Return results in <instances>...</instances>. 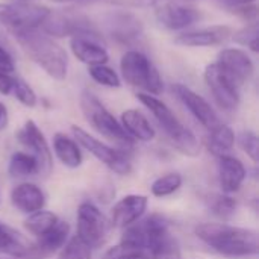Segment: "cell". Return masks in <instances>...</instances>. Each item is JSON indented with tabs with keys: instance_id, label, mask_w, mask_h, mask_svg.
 <instances>
[{
	"instance_id": "6da1fadb",
	"label": "cell",
	"mask_w": 259,
	"mask_h": 259,
	"mask_svg": "<svg viewBox=\"0 0 259 259\" xmlns=\"http://www.w3.org/2000/svg\"><path fill=\"white\" fill-rule=\"evenodd\" d=\"M121 243L143 249L150 259H181L179 246L170 234L168 222L159 214L124 228Z\"/></svg>"
},
{
	"instance_id": "7a4b0ae2",
	"label": "cell",
	"mask_w": 259,
	"mask_h": 259,
	"mask_svg": "<svg viewBox=\"0 0 259 259\" xmlns=\"http://www.w3.org/2000/svg\"><path fill=\"white\" fill-rule=\"evenodd\" d=\"M21 50L55 80H65L68 74V55L55 38L44 33L41 29L12 32Z\"/></svg>"
},
{
	"instance_id": "3957f363",
	"label": "cell",
	"mask_w": 259,
	"mask_h": 259,
	"mask_svg": "<svg viewBox=\"0 0 259 259\" xmlns=\"http://www.w3.org/2000/svg\"><path fill=\"white\" fill-rule=\"evenodd\" d=\"M196 235L212 250L225 256H252L259 252L258 232L225 223H203Z\"/></svg>"
},
{
	"instance_id": "277c9868",
	"label": "cell",
	"mask_w": 259,
	"mask_h": 259,
	"mask_svg": "<svg viewBox=\"0 0 259 259\" xmlns=\"http://www.w3.org/2000/svg\"><path fill=\"white\" fill-rule=\"evenodd\" d=\"M137 99L152 112L158 124L168 137L170 143L181 153L187 156H197L200 153V144L196 135L181 123V120L175 115V112L161 99L146 93H138Z\"/></svg>"
},
{
	"instance_id": "5b68a950",
	"label": "cell",
	"mask_w": 259,
	"mask_h": 259,
	"mask_svg": "<svg viewBox=\"0 0 259 259\" xmlns=\"http://www.w3.org/2000/svg\"><path fill=\"white\" fill-rule=\"evenodd\" d=\"M120 71L124 82L140 90V93L158 97L164 91V82L158 68L140 50L131 49L124 52L120 59Z\"/></svg>"
},
{
	"instance_id": "8992f818",
	"label": "cell",
	"mask_w": 259,
	"mask_h": 259,
	"mask_svg": "<svg viewBox=\"0 0 259 259\" xmlns=\"http://www.w3.org/2000/svg\"><path fill=\"white\" fill-rule=\"evenodd\" d=\"M80 109L90 126L97 131L105 138L114 141L121 147H129L134 144V140L126 134L120 121L105 108V105L88 90L80 94Z\"/></svg>"
},
{
	"instance_id": "52a82bcc",
	"label": "cell",
	"mask_w": 259,
	"mask_h": 259,
	"mask_svg": "<svg viewBox=\"0 0 259 259\" xmlns=\"http://www.w3.org/2000/svg\"><path fill=\"white\" fill-rule=\"evenodd\" d=\"M39 29L52 38L85 36L103 42V36L97 30V27L85 15L79 12H73L71 9H58V11L52 9L50 15L47 17V20L42 23Z\"/></svg>"
},
{
	"instance_id": "ba28073f",
	"label": "cell",
	"mask_w": 259,
	"mask_h": 259,
	"mask_svg": "<svg viewBox=\"0 0 259 259\" xmlns=\"http://www.w3.org/2000/svg\"><path fill=\"white\" fill-rule=\"evenodd\" d=\"M71 134L77 144H80L85 150H88L96 159H99L114 173L124 176L132 171V164L123 152L102 143L79 126H71Z\"/></svg>"
},
{
	"instance_id": "9c48e42d",
	"label": "cell",
	"mask_w": 259,
	"mask_h": 259,
	"mask_svg": "<svg viewBox=\"0 0 259 259\" xmlns=\"http://www.w3.org/2000/svg\"><path fill=\"white\" fill-rule=\"evenodd\" d=\"M102 24L106 35L123 46H135L144 35L143 21L131 11H111L103 15Z\"/></svg>"
},
{
	"instance_id": "30bf717a",
	"label": "cell",
	"mask_w": 259,
	"mask_h": 259,
	"mask_svg": "<svg viewBox=\"0 0 259 259\" xmlns=\"http://www.w3.org/2000/svg\"><path fill=\"white\" fill-rule=\"evenodd\" d=\"M109 223L91 202H83L77 209V238L90 249L100 247L108 237Z\"/></svg>"
},
{
	"instance_id": "8fae6325",
	"label": "cell",
	"mask_w": 259,
	"mask_h": 259,
	"mask_svg": "<svg viewBox=\"0 0 259 259\" xmlns=\"http://www.w3.org/2000/svg\"><path fill=\"white\" fill-rule=\"evenodd\" d=\"M52 9L33 2H12L6 3L5 26L11 32L39 29L50 15Z\"/></svg>"
},
{
	"instance_id": "7c38bea8",
	"label": "cell",
	"mask_w": 259,
	"mask_h": 259,
	"mask_svg": "<svg viewBox=\"0 0 259 259\" xmlns=\"http://www.w3.org/2000/svg\"><path fill=\"white\" fill-rule=\"evenodd\" d=\"M203 77L214 100L223 111L232 112L238 108L240 87L215 62L206 65Z\"/></svg>"
},
{
	"instance_id": "4fadbf2b",
	"label": "cell",
	"mask_w": 259,
	"mask_h": 259,
	"mask_svg": "<svg viewBox=\"0 0 259 259\" xmlns=\"http://www.w3.org/2000/svg\"><path fill=\"white\" fill-rule=\"evenodd\" d=\"M155 17L161 26L168 30H184L202 18V12L190 5L167 0L156 6Z\"/></svg>"
},
{
	"instance_id": "5bb4252c",
	"label": "cell",
	"mask_w": 259,
	"mask_h": 259,
	"mask_svg": "<svg viewBox=\"0 0 259 259\" xmlns=\"http://www.w3.org/2000/svg\"><path fill=\"white\" fill-rule=\"evenodd\" d=\"M215 64L238 85H244L249 82L255 73V65L249 53L243 49L231 47V49H223L219 56Z\"/></svg>"
},
{
	"instance_id": "9a60e30c",
	"label": "cell",
	"mask_w": 259,
	"mask_h": 259,
	"mask_svg": "<svg viewBox=\"0 0 259 259\" xmlns=\"http://www.w3.org/2000/svg\"><path fill=\"white\" fill-rule=\"evenodd\" d=\"M18 141L30 150V155H33L39 165V173L49 175L53 165L52 159V150L49 147V143L41 132V129L36 126L33 120H27L23 127L17 134Z\"/></svg>"
},
{
	"instance_id": "2e32d148",
	"label": "cell",
	"mask_w": 259,
	"mask_h": 259,
	"mask_svg": "<svg viewBox=\"0 0 259 259\" xmlns=\"http://www.w3.org/2000/svg\"><path fill=\"white\" fill-rule=\"evenodd\" d=\"M173 93L202 126H205L206 129L211 131L220 124L217 112L209 105V102L206 99H203L200 94H197L196 91H193L191 88H188L187 85H182V83L173 85Z\"/></svg>"
},
{
	"instance_id": "e0dca14e",
	"label": "cell",
	"mask_w": 259,
	"mask_h": 259,
	"mask_svg": "<svg viewBox=\"0 0 259 259\" xmlns=\"http://www.w3.org/2000/svg\"><path fill=\"white\" fill-rule=\"evenodd\" d=\"M234 30L229 26L215 24L197 30H187L175 38V42L182 47H212L223 44L232 36Z\"/></svg>"
},
{
	"instance_id": "ac0fdd59",
	"label": "cell",
	"mask_w": 259,
	"mask_h": 259,
	"mask_svg": "<svg viewBox=\"0 0 259 259\" xmlns=\"http://www.w3.org/2000/svg\"><path fill=\"white\" fill-rule=\"evenodd\" d=\"M149 200L141 194H129L120 199L111 214V223L115 228H127L135 222L141 220L144 212L147 211Z\"/></svg>"
},
{
	"instance_id": "d6986e66",
	"label": "cell",
	"mask_w": 259,
	"mask_h": 259,
	"mask_svg": "<svg viewBox=\"0 0 259 259\" xmlns=\"http://www.w3.org/2000/svg\"><path fill=\"white\" fill-rule=\"evenodd\" d=\"M70 50L77 61L87 64L88 67L108 64L109 61V53L106 47L100 41H96L93 38H85V36L70 38Z\"/></svg>"
},
{
	"instance_id": "ffe728a7",
	"label": "cell",
	"mask_w": 259,
	"mask_h": 259,
	"mask_svg": "<svg viewBox=\"0 0 259 259\" xmlns=\"http://www.w3.org/2000/svg\"><path fill=\"white\" fill-rule=\"evenodd\" d=\"M246 167L240 159L231 155L219 156V181L223 193L231 194L238 191L246 179Z\"/></svg>"
},
{
	"instance_id": "44dd1931",
	"label": "cell",
	"mask_w": 259,
	"mask_h": 259,
	"mask_svg": "<svg viewBox=\"0 0 259 259\" xmlns=\"http://www.w3.org/2000/svg\"><path fill=\"white\" fill-rule=\"evenodd\" d=\"M11 202L18 211H21L24 214H33L44 208L46 196L39 187L24 182V184H20L12 188Z\"/></svg>"
},
{
	"instance_id": "7402d4cb",
	"label": "cell",
	"mask_w": 259,
	"mask_h": 259,
	"mask_svg": "<svg viewBox=\"0 0 259 259\" xmlns=\"http://www.w3.org/2000/svg\"><path fill=\"white\" fill-rule=\"evenodd\" d=\"M120 124L126 131V134L135 141H152L156 135L153 126L147 120V117L138 109H126L121 114Z\"/></svg>"
},
{
	"instance_id": "603a6c76",
	"label": "cell",
	"mask_w": 259,
	"mask_h": 259,
	"mask_svg": "<svg viewBox=\"0 0 259 259\" xmlns=\"http://www.w3.org/2000/svg\"><path fill=\"white\" fill-rule=\"evenodd\" d=\"M68 234H70L68 223L58 220V223L49 232H46L42 237L38 238L36 246L30 247V253H35L36 256H39V255H50V253L62 249L68 240Z\"/></svg>"
},
{
	"instance_id": "cb8c5ba5",
	"label": "cell",
	"mask_w": 259,
	"mask_h": 259,
	"mask_svg": "<svg viewBox=\"0 0 259 259\" xmlns=\"http://www.w3.org/2000/svg\"><path fill=\"white\" fill-rule=\"evenodd\" d=\"M53 150L58 159L68 168H77L82 164V153L77 143L67 137L65 134L58 132L53 137Z\"/></svg>"
},
{
	"instance_id": "d4e9b609",
	"label": "cell",
	"mask_w": 259,
	"mask_h": 259,
	"mask_svg": "<svg viewBox=\"0 0 259 259\" xmlns=\"http://www.w3.org/2000/svg\"><path fill=\"white\" fill-rule=\"evenodd\" d=\"M0 253L11 255L14 258H26L30 253L29 244L24 238L0 222Z\"/></svg>"
},
{
	"instance_id": "484cf974",
	"label": "cell",
	"mask_w": 259,
	"mask_h": 259,
	"mask_svg": "<svg viewBox=\"0 0 259 259\" xmlns=\"http://www.w3.org/2000/svg\"><path fill=\"white\" fill-rule=\"evenodd\" d=\"M235 144V132L231 126L220 123L214 129H211V134L208 137V149L215 156L228 155Z\"/></svg>"
},
{
	"instance_id": "4316f807",
	"label": "cell",
	"mask_w": 259,
	"mask_h": 259,
	"mask_svg": "<svg viewBox=\"0 0 259 259\" xmlns=\"http://www.w3.org/2000/svg\"><path fill=\"white\" fill-rule=\"evenodd\" d=\"M8 171L14 178L33 176V175L39 173V165L33 155L26 153V152H15L11 156Z\"/></svg>"
},
{
	"instance_id": "83f0119b",
	"label": "cell",
	"mask_w": 259,
	"mask_h": 259,
	"mask_svg": "<svg viewBox=\"0 0 259 259\" xmlns=\"http://www.w3.org/2000/svg\"><path fill=\"white\" fill-rule=\"evenodd\" d=\"M58 220H59L58 215H55L53 212L41 209V211H36L33 214H29V217L24 222V228L27 229L29 234L39 238L46 232H49L58 223Z\"/></svg>"
},
{
	"instance_id": "f1b7e54d",
	"label": "cell",
	"mask_w": 259,
	"mask_h": 259,
	"mask_svg": "<svg viewBox=\"0 0 259 259\" xmlns=\"http://www.w3.org/2000/svg\"><path fill=\"white\" fill-rule=\"evenodd\" d=\"M88 74L99 85H103L108 88H120L121 87V77L118 76V73L114 68H111L106 64L88 67Z\"/></svg>"
},
{
	"instance_id": "f546056e",
	"label": "cell",
	"mask_w": 259,
	"mask_h": 259,
	"mask_svg": "<svg viewBox=\"0 0 259 259\" xmlns=\"http://www.w3.org/2000/svg\"><path fill=\"white\" fill-rule=\"evenodd\" d=\"M182 176L179 173H167L161 178H158L152 184V194L155 197H167L176 193L182 187Z\"/></svg>"
},
{
	"instance_id": "4dcf8cb0",
	"label": "cell",
	"mask_w": 259,
	"mask_h": 259,
	"mask_svg": "<svg viewBox=\"0 0 259 259\" xmlns=\"http://www.w3.org/2000/svg\"><path fill=\"white\" fill-rule=\"evenodd\" d=\"M237 44L249 47L253 53L259 52V35H258V21L247 23L240 30L234 32L231 36Z\"/></svg>"
},
{
	"instance_id": "1f68e13d",
	"label": "cell",
	"mask_w": 259,
	"mask_h": 259,
	"mask_svg": "<svg viewBox=\"0 0 259 259\" xmlns=\"http://www.w3.org/2000/svg\"><path fill=\"white\" fill-rule=\"evenodd\" d=\"M56 259H91V249L77 237H73L65 243Z\"/></svg>"
},
{
	"instance_id": "d6a6232c",
	"label": "cell",
	"mask_w": 259,
	"mask_h": 259,
	"mask_svg": "<svg viewBox=\"0 0 259 259\" xmlns=\"http://www.w3.org/2000/svg\"><path fill=\"white\" fill-rule=\"evenodd\" d=\"M14 97L26 108H33L38 102L35 91L32 90V87L23 80L21 77H15V83H14V90H12Z\"/></svg>"
},
{
	"instance_id": "836d02e7",
	"label": "cell",
	"mask_w": 259,
	"mask_h": 259,
	"mask_svg": "<svg viewBox=\"0 0 259 259\" xmlns=\"http://www.w3.org/2000/svg\"><path fill=\"white\" fill-rule=\"evenodd\" d=\"M238 141H240L241 149L246 152V155L256 164L259 161V143L256 134L252 131H244L240 134Z\"/></svg>"
},
{
	"instance_id": "e575fe53",
	"label": "cell",
	"mask_w": 259,
	"mask_h": 259,
	"mask_svg": "<svg viewBox=\"0 0 259 259\" xmlns=\"http://www.w3.org/2000/svg\"><path fill=\"white\" fill-rule=\"evenodd\" d=\"M212 209L217 215L229 219L237 211V202L229 196H215V199L212 200Z\"/></svg>"
},
{
	"instance_id": "d590c367",
	"label": "cell",
	"mask_w": 259,
	"mask_h": 259,
	"mask_svg": "<svg viewBox=\"0 0 259 259\" xmlns=\"http://www.w3.org/2000/svg\"><path fill=\"white\" fill-rule=\"evenodd\" d=\"M109 5L118 6V8H132V9H141V8H152L156 6L161 0H103Z\"/></svg>"
},
{
	"instance_id": "8d00e7d4",
	"label": "cell",
	"mask_w": 259,
	"mask_h": 259,
	"mask_svg": "<svg viewBox=\"0 0 259 259\" xmlns=\"http://www.w3.org/2000/svg\"><path fill=\"white\" fill-rule=\"evenodd\" d=\"M235 15L241 17L243 20H246L247 23H255L256 21V17H258V8L255 3H249V5H243V6H238V8H234L231 9Z\"/></svg>"
},
{
	"instance_id": "74e56055",
	"label": "cell",
	"mask_w": 259,
	"mask_h": 259,
	"mask_svg": "<svg viewBox=\"0 0 259 259\" xmlns=\"http://www.w3.org/2000/svg\"><path fill=\"white\" fill-rule=\"evenodd\" d=\"M0 71L2 73H11V74L15 71V64H14L12 56L2 46H0Z\"/></svg>"
},
{
	"instance_id": "f35d334b",
	"label": "cell",
	"mask_w": 259,
	"mask_h": 259,
	"mask_svg": "<svg viewBox=\"0 0 259 259\" xmlns=\"http://www.w3.org/2000/svg\"><path fill=\"white\" fill-rule=\"evenodd\" d=\"M14 83H15V76H12L11 73H2L0 71V94L2 96L12 94Z\"/></svg>"
},
{
	"instance_id": "ab89813d",
	"label": "cell",
	"mask_w": 259,
	"mask_h": 259,
	"mask_svg": "<svg viewBox=\"0 0 259 259\" xmlns=\"http://www.w3.org/2000/svg\"><path fill=\"white\" fill-rule=\"evenodd\" d=\"M256 0H222V5L226 8V9H234V8H238V6H243V5H249V3H255Z\"/></svg>"
},
{
	"instance_id": "60d3db41",
	"label": "cell",
	"mask_w": 259,
	"mask_h": 259,
	"mask_svg": "<svg viewBox=\"0 0 259 259\" xmlns=\"http://www.w3.org/2000/svg\"><path fill=\"white\" fill-rule=\"evenodd\" d=\"M8 120H9L8 108L3 103H0V131L8 126Z\"/></svg>"
},
{
	"instance_id": "b9f144b4",
	"label": "cell",
	"mask_w": 259,
	"mask_h": 259,
	"mask_svg": "<svg viewBox=\"0 0 259 259\" xmlns=\"http://www.w3.org/2000/svg\"><path fill=\"white\" fill-rule=\"evenodd\" d=\"M5 15H6V3H0V24L5 23Z\"/></svg>"
},
{
	"instance_id": "7bdbcfd3",
	"label": "cell",
	"mask_w": 259,
	"mask_h": 259,
	"mask_svg": "<svg viewBox=\"0 0 259 259\" xmlns=\"http://www.w3.org/2000/svg\"><path fill=\"white\" fill-rule=\"evenodd\" d=\"M52 2H56V3H67V2H76V0H52Z\"/></svg>"
},
{
	"instance_id": "ee69618b",
	"label": "cell",
	"mask_w": 259,
	"mask_h": 259,
	"mask_svg": "<svg viewBox=\"0 0 259 259\" xmlns=\"http://www.w3.org/2000/svg\"><path fill=\"white\" fill-rule=\"evenodd\" d=\"M15 2H30V0H15Z\"/></svg>"
}]
</instances>
